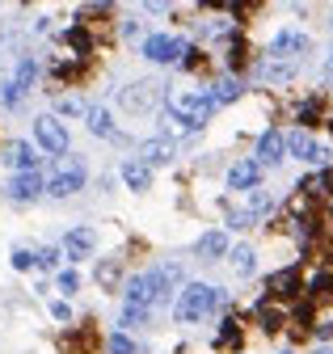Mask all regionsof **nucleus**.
I'll list each match as a JSON object with an SVG mask.
<instances>
[{
  "mask_svg": "<svg viewBox=\"0 0 333 354\" xmlns=\"http://www.w3.org/2000/svg\"><path fill=\"white\" fill-rule=\"evenodd\" d=\"M220 304H224V291H220V287H207V283H186V287L178 291L173 317H178L182 325H194V321H202V317H211Z\"/></svg>",
  "mask_w": 333,
  "mask_h": 354,
  "instance_id": "f257e3e1",
  "label": "nucleus"
},
{
  "mask_svg": "<svg viewBox=\"0 0 333 354\" xmlns=\"http://www.w3.org/2000/svg\"><path fill=\"white\" fill-rule=\"evenodd\" d=\"M216 106L211 97H207V88H186V93H169V118L182 122L186 131H202L207 122H211Z\"/></svg>",
  "mask_w": 333,
  "mask_h": 354,
  "instance_id": "f03ea898",
  "label": "nucleus"
},
{
  "mask_svg": "<svg viewBox=\"0 0 333 354\" xmlns=\"http://www.w3.org/2000/svg\"><path fill=\"white\" fill-rule=\"evenodd\" d=\"M85 160H80V156H55L51 160V173H47V194L51 198H72L76 190H85Z\"/></svg>",
  "mask_w": 333,
  "mask_h": 354,
  "instance_id": "7ed1b4c3",
  "label": "nucleus"
},
{
  "mask_svg": "<svg viewBox=\"0 0 333 354\" xmlns=\"http://www.w3.org/2000/svg\"><path fill=\"white\" fill-rule=\"evenodd\" d=\"M160 97H164V84H156V80H135L127 88H118V106L127 114H148L160 106Z\"/></svg>",
  "mask_w": 333,
  "mask_h": 354,
  "instance_id": "20e7f679",
  "label": "nucleus"
},
{
  "mask_svg": "<svg viewBox=\"0 0 333 354\" xmlns=\"http://www.w3.org/2000/svg\"><path fill=\"white\" fill-rule=\"evenodd\" d=\"M182 261H160V266H152V270L144 274V283H148V291H152V308L156 304H164L173 291H182Z\"/></svg>",
  "mask_w": 333,
  "mask_h": 354,
  "instance_id": "39448f33",
  "label": "nucleus"
},
{
  "mask_svg": "<svg viewBox=\"0 0 333 354\" xmlns=\"http://www.w3.org/2000/svg\"><path fill=\"white\" fill-rule=\"evenodd\" d=\"M34 144L47 156H68V127L59 118H51V114L34 118Z\"/></svg>",
  "mask_w": 333,
  "mask_h": 354,
  "instance_id": "423d86ee",
  "label": "nucleus"
},
{
  "mask_svg": "<svg viewBox=\"0 0 333 354\" xmlns=\"http://www.w3.org/2000/svg\"><path fill=\"white\" fill-rule=\"evenodd\" d=\"M186 42L182 38H173V34H148L144 38V55L152 59V64H178V59H186Z\"/></svg>",
  "mask_w": 333,
  "mask_h": 354,
  "instance_id": "0eeeda50",
  "label": "nucleus"
},
{
  "mask_svg": "<svg viewBox=\"0 0 333 354\" xmlns=\"http://www.w3.org/2000/svg\"><path fill=\"white\" fill-rule=\"evenodd\" d=\"M304 51H308V34L300 30H278L270 42V59H283V64H296Z\"/></svg>",
  "mask_w": 333,
  "mask_h": 354,
  "instance_id": "6e6552de",
  "label": "nucleus"
},
{
  "mask_svg": "<svg viewBox=\"0 0 333 354\" xmlns=\"http://www.w3.org/2000/svg\"><path fill=\"white\" fill-rule=\"evenodd\" d=\"M266 291H270L274 299H300V295H304V279H300V266H287V270L270 274V279H266Z\"/></svg>",
  "mask_w": 333,
  "mask_h": 354,
  "instance_id": "1a4fd4ad",
  "label": "nucleus"
},
{
  "mask_svg": "<svg viewBox=\"0 0 333 354\" xmlns=\"http://www.w3.org/2000/svg\"><path fill=\"white\" fill-rule=\"evenodd\" d=\"M38 194H47V177L43 173H13V182H9L13 203H34Z\"/></svg>",
  "mask_w": 333,
  "mask_h": 354,
  "instance_id": "9d476101",
  "label": "nucleus"
},
{
  "mask_svg": "<svg viewBox=\"0 0 333 354\" xmlns=\"http://www.w3.org/2000/svg\"><path fill=\"white\" fill-rule=\"evenodd\" d=\"M287 152L300 156V160H308V165H325L329 160V152L308 136V131H291V136H287Z\"/></svg>",
  "mask_w": 333,
  "mask_h": 354,
  "instance_id": "9b49d317",
  "label": "nucleus"
},
{
  "mask_svg": "<svg viewBox=\"0 0 333 354\" xmlns=\"http://www.w3.org/2000/svg\"><path fill=\"white\" fill-rule=\"evenodd\" d=\"M93 245H97V232H93V228H72V232L64 236V257H68V261H85V257L93 253Z\"/></svg>",
  "mask_w": 333,
  "mask_h": 354,
  "instance_id": "f8f14e48",
  "label": "nucleus"
},
{
  "mask_svg": "<svg viewBox=\"0 0 333 354\" xmlns=\"http://www.w3.org/2000/svg\"><path fill=\"white\" fill-rule=\"evenodd\" d=\"M283 152H287V136L283 131H262V140H258V165L266 169V165H278L283 160Z\"/></svg>",
  "mask_w": 333,
  "mask_h": 354,
  "instance_id": "ddd939ff",
  "label": "nucleus"
},
{
  "mask_svg": "<svg viewBox=\"0 0 333 354\" xmlns=\"http://www.w3.org/2000/svg\"><path fill=\"white\" fill-rule=\"evenodd\" d=\"M258 182H262V165L258 160H236L228 169V186L232 190H258Z\"/></svg>",
  "mask_w": 333,
  "mask_h": 354,
  "instance_id": "4468645a",
  "label": "nucleus"
},
{
  "mask_svg": "<svg viewBox=\"0 0 333 354\" xmlns=\"http://www.w3.org/2000/svg\"><path fill=\"white\" fill-rule=\"evenodd\" d=\"M173 156H178V144H173L169 136H156V140H148V144L140 148V160H144L148 169H152V165H169Z\"/></svg>",
  "mask_w": 333,
  "mask_h": 354,
  "instance_id": "2eb2a0df",
  "label": "nucleus"
},
{
  "mask_svg": "<svg viewBox=\"0 0 333 354\" xmlns=\"http://www.w3.org/2000/svg\"><path fill=\"white\" fill-rule=\"evenodd\" d=\"M194 253H198V261H220V257H228L232 253V245H228V232H207V236H198V245H194Z\"/></svg>",
  "mask_w": 333,
  "mask_h": 354,
  "instance_id": "dca6fc26",
  "label": "nucleus"
},
{
  "mask_svg": "<svg viewBox=\"0 0 333 354\" xmlns=\"http://www.w3.org/2000/svg\"><path fill=\"white\" fill-rule=\"evenodd\" d=\"M5 160L17 169V173H38V148L34 144H26V140H17V144H9V152H5Z\"/></svg>",
  "mask_w": 333,
  "mask_h": 354,
  "instance_id": "f3484780",
  "label": "nucleus"
},
{
  "mask_svg": "<svg viewBox=\"0 0 333 354\" xmlns=\"http://www.w3.org/2000/svg\"><path fill=\"white\" fill-rule=\"evenodd\" d=\"M85 127L93 131V136H102V140H114V136H118L106 106H85Z\"/></svg>",
  "mask_w": 333,
  "mask_h": 354,
  "instance_id": "a211bd4d",
  "label": "nucleus"
},
{
  "mask_svg": "<svg viewBox=\"0 0 333 354\" xmlns=\"http://www.w3.org/2000/svg\"><path fill=\"white\" fill-rule=\"evenodd\" d=\"M245 93V84L236 80V76H224V80H216L211 88H207V97H211V106L220 110V106H228V102H236Z\"/></svg>",
  "mask_w": 333,
  "mask_h": 354,
  "instance_id": "6ab92c4d",
  "label": "nucleus"
},
{
  "mask_svg": "<svg viewBox=\"0 0 333 354\" xmlns=\"http://www.w3.org/2000/svg\"><path fill=\"white\" fill-rule=\"evenodd\" d=\"M122 182H127L131 190H148L152 186V169L140 156H131V160H122Z\"/></svg>",
  "mask_w": 333,
  "mask_h": 354,
  "instance_id": "aec40b11",
  "label": "nucleus"
},
{
  "mask_svg": "<svg viewBox=\"0 0 333 354\" xmlns=\"http://www.w3.org/2000/svg\"><path fill=\"white\" fill-rule=\"evenodd\" d=\"M93 279H97V287L118 291V279H122V257H102V261H97V270H93Z\"/></svg>",
  "mask_w": 333,
  "mask_h": 354,
  "instance_id": "412c9836",
  "label": "nucleus"
},
{
  "mask_svg": "<svg viewBox=\"0 0 333 354\" xmlns=\"http://www.w3.org/2000/svg\"><path fill=\"white\" fill-rule=\"evenodd\" d=\"M122 304H127V308H148V313H152V291H148L144 274L127 279V287H122Z\"/></svg>",
  "mask_w": 333,
  "mask_h": 354,
  "instance_id": "4be33fe9",
  "label": "nucleus"
},
{
  "mask_svg": "<svg viewBox=\"0 0 333 354\" xmlns=\"http://www.w3.org/2000/svg\"><path fill=\"white\" fill-rule=\"evenodd\" d=\"M64 42H68V47L76 51V59H80V64H85V59L93 55V34H89L85 26H72V30H64Z\"/></svg>",
  "mask_w": 333,
  "mask_h": 354,
  "instance_id": "5701e85b",
  "label": "nucleus"
},
{
  "mask_svg": "<svg viewBox=\"0 0 333 354\" xmlns=\"http://www.w3.org/2000/svg\"><path fill=\"white\" fill-rule=\"evenodd\" d=\"M258 321H262V329H266V333H278V329L287 325V308H278V304L262 299V304H258Z\"/></svg>",
  "mask_w": 333,
  "mask_h": 354,
  "instance_id": "b1692460",
  "label": "nucleus"
},
{
  "mask_svg": "<svg viewBox=\"0 0 333 354\" xmlns=\"http://www.w3.org/2000/svg\"><path fill=\"white\" fill-rule=\"evenodd\" d=\"M308 299L312 304H321V299H333V270H316L312 279H308Z\"/></svg>",
  "mask_w": 333,
  "mask_h": 354,
  "instance_id": "393cba45",
  "label": "nucleus"
},
{
  "mask_svg": "<svg viewBox=\"0 0 333 354\" xmlns=\"http://www.w3.org/2000/svg\"><path fill=\"white\" fill-rule=\"evenodd\" d=\"M228 257H232V270H236L240 279H249V274H254V270H258V253H254V249H249V245H236V249H232Z\"/></svg>",
  "mask_w": 333,
  "mask_h": 354,
  "instance_id": "a878e982",
  "label": "nucleus"
},
{
  "mask_svg": "<svg viewBox=\"0 0 333 354\" xmlns=\"http://www.w3.org/2000/svg\"><path fill=\"white\" fill-rule=\"evenodd\" d=\"M216 350H240V321L236 317H228L224 329L216 333Z\"/></svg>",
  "mask_w": 333,
  "mask_h": 354,
  "instance_id": "bb28decb",
  "label": "nucleus"
},
{
  "mask_svg": "<svg viewBox=\"0 0 333 354\" xmlns=\"http://www.w3.org/2000/svg\"><path fill=\"white\" fill-rule=\"evenodd\" d=\"M17 59H21L17 34H0V68H17Z\"/></svg>",
  "mask_w": 333,
  "mask_h": 354,
  "instance_id": "cd10ccee",
  "label": "nucleus"
},
{
  "mask_svg": "<svg viewBox=\"0 0 333 354\" xmlns=\"http://www.w3.org/2000/svg\"><path fill=\"white\" fill-rule=\"evenodd\" d=\"M296 122H300V131L316 127V122H321V97H308V102L296 110Z\"/></svg>",
  "mask_w": 333,
  "mask_h": 354,
  "instance_id": "c85d7f7f",
  "label": "nucleus"
},
{
  "mask_svg": "<svg viewBox=\"0 0 333 354\" xmlns=\"http://www.w3.org/2000/svg\"><path fill=\"white\" fill-rule=\"evenodd\" d=\"M30 80H34V55H21V59H17V68H13V84L26 93Z\"/></svg>",
  "mask_w": 333,
  "mask_h": 354,
  "instance_id": "c756f323",
  "label": "nucleus"
},
{
  "mask_svg": "<svg viewBox=\"0 0 333 354\" xmlns=\"http://www.w3.org/2000/svg\"><path fill=\"white\" fill-rule=\"evenodd\" d=\"M262 76H266V80H278V84H283V80H291V76H296V64H283V59H270V64L262 68Z\"/></svg>",
  "mask_w": 333,
  "mask_h": 354,
  "instance_id": "7c9ffc66",
  "label": "nucleus"
},
{
  "mask_svg": "<svg viewBox=\"0 0 333 354\" xmlns=\"http://www.w3.org/2000/svg\"><path fill=\"white\" fill-rule=\"evenodd\" d=\"M21 102H26V93L13 84V80H5L0 84V106H9V110H21Z\"/></svg>",
  "mask_w": 333,
  "mask_h": 354,
  "instance_id": "2f4dec72",
  "label": "nucleus"
},
{
  "mask_svg": "<svg viewBox=\"0 0 333 354\" xmlns=\"http://www.w3.org/2000/svg\"><path fill=\"white\" fill-rule=\"evenodd\" d=\"M249 64V51H245V38H232V47H228V68L232 72H240Z\"/></svg>",
  "mask_w": 333,
  "mask_h": 354,
  "instance_id": "473e14b6",
  "label": "nucleus"
},
{
  "mask_svg": "<svg viewBox=\"0 0 333 354\" xmlns=\"http://www.w3.org/2000/svg\"><path fill=\"white\" fill-rule=\"evenodd\" d=\"M59 257H64V249H38V253H34V266H43V270H55Z\"/></svg>",
  "mask_w": 333,
  "mask_h": 354,
  "instance_id": "72a5a7b5",
  "label": "nucleus"
},
{
  "mask_svg": "<svg viewBox=\"0 0 333 354\" xmlns=\"http://www.w3.org/2000/svg\"><path fill=\"white\" fill-rule=\"evenodd\" d=\"M148 308H127V304H122V325H148Z\"/></svg>",
  "mask_w": 333,
  "mask_h": 354,
  "instance_id": "f704fd0d",
  "label": "nucleus"
},
{
  "mask_svg": "<svg viewBox=\"0 0 333 354\" xmlns=\"http://www.w3.org/2000/svg\"><path fill=\"white\" fill-rule=\"evenodd\" d=\"M135 350H140V346H135L127 333H114V337H110V354H135Z\"/></svg>",
  "mask_w": 333,
  "mask_h": 354,
  "instance_id": "c9c22d12",
  "label": "nucleus"
},
{
  "mask_svg": "<svg viewBox=\"0 0 333 354\" xmlns=\"http://www.w3.org/2000/svg\"><path fill=\"white\" fill-rule=\"evenodd\" d=\"M182 68H190V72H202V68H207V55H202L198 47H190V51H186V59H182Z\"/></svg>",
  "mask_w": 333,
  "mask_h": 354,
  "instance_id": "e433bc0d",
  "label": "nucleus"
},
{
  "mask_svg": "<svg viewBox=\"0 0 333 354\" xmlns=\"http://www.w3.org/2000/svg\"><path fill=\"white\" fill-rule=\"evenodd\" d=\"M13 266H17V270H30V266H34V253H30V249H13Z\"/></svg>",
  "mask_w": 333,
  "mask_h": 354,
  "instance_id": "4c0bfd02",
  "label": "nucleus"
},
{
  "mask_svg": "<svg viewBox=\"0 0 333 354\" xmlns=\"http://www.w3.org/2000/svg\"><path fill=\"white\" fill-rule=\"evenodd\" d=\"M312 337H316V342H329V337H333V321H316V325H312Z\"/></svg>",
  "mask_w": 333,
  "mask_h": 354,
  "instance_id": "58836bf2",
  "label": "nucleus"
},
{
  "mask_svg": "<svg viewBox=\"0 0 333 354\" xmlns=\"http://www.w3.org/2000/svg\"><path fill=\"white\" fill-rule=\"evenodd\" d=\"M59 287H64V291H68V295H72V291H76V287H80V283H76V274H72V270H68V274H59Z\"/></svg>",
  "mask_w": 333,
  "mask_h": 354,
  "instance_id": "ea45409f",
  "label": "nucleus"
},
{
  "mask_svg": "<svg viewBox=\"0 0 333 354\" xmlns=\"http://www.w3.org/2000/svg\"><path fill=\"white\" fill-rule=\"evenodd\" d=\"M51 317H55V321H68V317H72L68 304H51Z\"/></svg>",
  "mask_w": 333,
  "mask_h": 354,
  "instance_id": "a19ab883",
  "label": "nucleus"
},
{
  "mask_svg": "<svg viewBox=\"0 0 333 354\" xmlns=\"http://www.w3.org/2000/svg\"><path fill=\"white\" fill-rule=\"evenodd\" d=\"M325 84H333V55L325 59Z\"/></svg>",
  "mask_w": 333,
  "mask_h": 354,
  "instance_id": "79ce46f5",
  "label": "nucleus"
},
{
  "mask_svg": "<svg viewBox=\"0 0 333 354\" xmlns=\"http://www.w3.org/2000/svg\"><path fill=\"white\" fill-rule=\"evenodd\" d=\"M316 354H333V346H321V350H316Z\"/></svg>",
  "mask_w": 333,
  "mask_h": 354,
  "instance_id": "37998d69",
  "label": "nucleus"
},
{
  "mask_svg": "<svg viewBox=\"0 0 333 354\" xmlns=\"http://www.w3.org/2000/svg\"><path fill=\"white\" fill-rule=\"evenodd\" d=\"M283 354H296V350H283Z\"/></svg>",
  "mask_w": 333,
  "mask_h": 354,
  "instance_id": "c03bdc74",
  "label": "nucleus"
},
{
  "mask_svg": "<svg viewBox=\"0 0 333 354\" xmlns=\"http://www.w3.org/2000/svg\"><path fill=\"white\" fill-rule=\"evenodd\" d=\"M329 131H333V118H329Z\"/></svg>",
  "mask_w": 333,
  "mask_h": 354,
  "instance_id": "a18cd8bd",
  "label": "nucleus"
}]
</instances>
